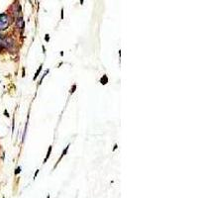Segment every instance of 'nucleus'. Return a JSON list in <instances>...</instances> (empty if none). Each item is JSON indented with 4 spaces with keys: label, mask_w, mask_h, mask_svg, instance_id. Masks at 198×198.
I'll return each mask as SVG.
<instances>
[{
    "label": "nucleus",
    "mask_w": 198,
    "mask_h": 198,
    "mask_svg": "<svg viewBox=\"0 0 198 198\" xmlns=\"http://www.w3.org/2000/svg\"><path fill=\"white\" fill-rule=\"evenodd\" d=\"M68 147H69V146H67V148H65V150L63 151V155H62V156H63L65 155V154H67V150H68ZM62 156H60V158H62Z\"/></svg>",
    "instance_id": "nucleus-6"
},
{
    "label": "nucleus",
    "mask_w": 198,
    "mask_h": 198,
    "mask_svg": "<svg viewBox=\"0 0 198 198\" xmlns=\"http://www.w3.org/2000/svg\"><path fill=\"white\" fill-rule=\"evenodd\" d=\"M9 17L6 14H0V30H4L9 25Z\"/></svg>",
    "instance_id": "nucleus-2"
},
{
    "label": "nucleus",
    "mask_w": 198,
    "mask_h": 198,
    "mask_svg": "<svg viewBox=\"0 0 198 198\" xmlns=\"http://www.w3.org/2000/svg\"><path fill=\"white\" fill-rule=\"evenodd\" d=\"M51 151H52V147H50V148H49V151H48V154H47V156H46V158H45V163H46V160H47V158H49V156H50Z\"/></svg>",
    "instance_id": "nucleus-5"
},
{
    "label": "nucleus",
    "mask_w": 198,
    "mask_h": 198,
    "mask_svg": "<svg viewBox=\"0 0 198 198\" xmlns=\"http://www.w3.org/2000/svg\"><path fill=\"white\" fill-rule=\"evenodd\" d=\"M14 45V41L12 40L10 37H5V38H1L0 37V47L4 49H10Z\"/></svg>",
    "instance_id": "nucleus-1"
},
{
    "label": "nucleus",
    "mask_w": 198,
    "mask_h": 198,
    "mask_svg": "<svg viewBox=\"0 0 198 198\" xmlns=\"http://www.w3.org/2000/svg\"><path fill=\"white\" fill-rule=\"evenodd\" d=\"M16 26L18 27L19 29H23L24 28L25 23H24V19L22 18V17H19V18L16 20Z\"/></svg>",
    "instance_id": "nucleus-3"
},
{
    "label": "nucleus",
    "mask_w": 198,
    "mask_h": 198,
    "mask_svg": "<svg viewBox=\"0 0 198 198\" xmlns=\"http://www.w3.org/2000/svg\"><path fill=\"white\" fill-rule=\"evenodd\" d=\"M100 82H101V84L105 85V84L107 83V82H108V77H107L106 75H103V77L100 79Z\"/></svg>",
    "instance_id": "nucleus-4"
},
{
    "label": "nucleus",
    "mask_w": 198,
    "mask_h": 198,
    "mask_svg": "<svg viewBox=\"0 0 198 198\" xmlns=\"http://www.w3.org/2000/svg\"><path fill=\"white\" fill-rule=\"evenodd\" d=\"M20 170H21L20 167H18V168H17V170L15 172V173H19V172H20Z\"/></svg>",
    "instance_id": "nucleus-10"
},
{
    "label": "nucleus",
    "mask_w": 198,
    "mask_h": 198,
    "mask_svg": "<svg viewBox=\"0 0 198 198\" xmlns=\"http://www.w3.org/2000/svg\"><path fill=\"white\" fill-rule=\"evenodd\" d=\"M45 40H46V41H49V40H50V37H49V35H46Z\"/></svg>",
    "instance_id": "nucleus-9"
},
{
    "label": "nucleus",
    "mask_w": 198,
    "mask_h": 198,
    "mask_svg": "<svg viewBox=\"0 0 198 198\" xmlns=\"http://www.w3.org/2000/svg\"><path fill=\"white\" fill-rule=\"evenodd\" d=\"M75 88H76V86H75V85H73L72 89L70 90V93H73V92H74V90H75Z\"/></svg>",
    "instance_id": "nucleus-8"
},
{
    "label": "nucleus",
    "mask_w": 198,
    "mask_h": 198,
    "mask_svg": "<svg viewBox=\"0 0 198 198\" xmlns=\"http://www.w3.org/2000/svg\"><path fill=\"white\" fill-rule=\"evenodd\" d=\"M41 69H42V68H41V67H40V68H39V69H38V72H36L35 76H34V79H36V78H37V76H38V74H39V72H40V70H41Z\"/></svg>",
    "instance_id": "nucleus-7"
}]
</instances>
